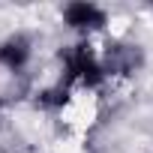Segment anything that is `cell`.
<instances>
[{
  "label": "cell",
  "mask_w": 153,
  "mask_h": 153,
  "mask_svg": "<svg viewBox=\"0 0 153 153\" xmlns=\"http://www.w3.org/2000/svg\"><path fill=\"white\" fill-rule=\"evenodd\" d=\"M66 84H81V87H99L108 75L102 69V57L90 48V42H75L60 51Z\"/></svg>",
  "instance_id": "1"
},
{
  "label": "cell",
  "mask_w": 153,
  "mask_h": 153,
  "mask_svg": "<svg viewBox=\"0 0 153 153\" xmlns=\"http://www.w3.org/2000/svg\"><path fill=\"white\" fill-rule=\"evenodd\" d=\"M63 24L81 36H90L96 30H102L108 24V12L96 3H87V0H75V3H66L63 12H60Z\"/></svg>",
  "instance_id": "2"
},
{
  "label": "cell",
  "mask_w": 153,
  "mask_h": 153,
  "mask_svg": "<svg viewBox=\"0 0 153 153\" xmlns=\"http://www.w3.org/2000/svg\"><path fill=\"white\" fill-rule=\"evenodd\" d=\"M99 57H102L105 75H132L144 63L141 48L138 45H129V42H111L105 48V54H99Z\"/></svg>",
  "instance_id": "3"
},
{
  "label": "cell",
  "mask_w": 153,
  "mask_h": 153,
  "mask_svg": "<svg viewBox=\"0 0 153 153\" xmlns=\"http://www.w3.org/2000/svg\"><path fill=\"white\" fill-rule=\"evenodd\" d=\"M33 60V42L24 33H12L0 42V66L9 72H24Z\"/></svg>",
  "instance_id": "4"
},
{
  "label": "cell",
  "mask_w": 153,
  "mask_h": 153,
  "mask_svg": "<svg viewBox=\"0 0 153 153\" xmlns=\"http://www.w3.org/2000/svg\"><path fill=\"white\" fill-rule=\"evenodd\" d=\"M66 99H69V87H63V84H57V87H45V90L36 93V108L57 111V108L66 105Z\"/></svg>",
  "instance_id": "5"
},
{
  "label": "cell",
  "mask_w": 153,
  "mask_h": 153,
  "mask_svg": "<svg viewBox=\"0 0 153 153\" xmlns=\"http://www.w3.org/2000/svg\"><path fill=\"white\" fill-rule=\"evenodd\" d=\"M3 111H6V102H3V99H0V120H3Z\"/></svg>",
  "instance_id": "6"
}]
</instances>
